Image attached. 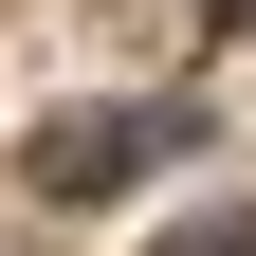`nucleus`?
Listing matches in <instances>:
<instances>
[{
  "instance_id": "f257e3e1",
  "label": "nucleus",
  "mask_w": 256,
  "mask_h": 256,
  "mask_svg": "<svg viewBox=\"0 0 256 256\" xmlns=\"http://www.w3.org/2000/svg\"><path fill=\"white\" fill-rule=\"evenodd\" d=\"M183 146H202V128H183L165 92H128V110H55L37 146H18V183H37V202H128V183L183 165Z\"/></svg>"
},
{
  "instance_id": "f03ea898",
  "label": "nucleus",
  "mask_w": 256,
  "mask_h": 256,
  "mask_svg": "<svg viewBox=\"0 0 256 256\" xmlns=\"http://www.w3.org/2000/svg\"><path fill=\"white\" fill-rule=\"evenodd\" d=\"M165 256H238V220H183V238H165Z\"/></svg>"
},
{
  "instance_id": "7ed1b4c3",
  "label": "nucleus",
  "mask_w": 256,
  "mask_h": 256,
  "mask_svg": "<svg viewBox=\"0 0 256 256\" xmlns=\"http://www.w3.org/2000/svg\"><path fill=\"white\" fill-rule=\"evenodd\" d=\"M202 37H256V0H202Z\"/></svg>"
}]
</instances>
